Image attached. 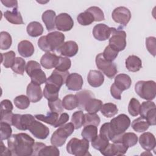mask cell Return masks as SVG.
<instances>
[{
  "instance_id": "cell-33",
  "label": "cell",
  "mask_w": 156,
  "mask_h": 156,
  "mask_svg": "<svg viewBox=\"0 0 156 156\" xmlns=\"http://www.w3.org/2000/svg\"><path fill=\"white\" fill-rule=\"evenodd\" d=\"M132 128L137 132H143L146 131L149 127V124L147 120L141 116L134 119L131 124Z\"/></svg>"
},
{
  "instance_id": "cell-11",
  "label": "cell",
  "mask_w": 156,
  "mask_h": 156,
  "mask_svg": "<svg viewBox=\"0 0 156 156\" xmlns=\"http://www.w3.org/2000/svg\"><path fill=\"white\" fill-rule=\"evenodd\" d=\"M55 27L58 30L66 32L74 26V21L71 16L66 13H61L57 15L55 21Z\"/></svg>"
},
{
  "instance_id": "cell-18",
  "label": "cell",
  "mask_w": 156,
  "mask_h": 156,
  "mask_svg": "<svg viewBox=\"0 0 156 156\" xmlns=\"http://www.w3.org/2000/svg\"><path fill=\"white\" fill-rule=\"evenodd\" d=\"M69 74V73L68 71L62 72L55 69L52 71L51 75L47 79L46 82L52 83L60 88L64 83H65Z\"/></svg>"
},
{
  "instance_id": "cell-9",
  "label": "cell",
  "mask_w": 156,
  "mask_h": 156,
  "mask_svg": "<svg viewBox=\"0 0 156 156\" xmlns=\"http://www.w3.org/2000/svg\"><path fill=\"white\" fill-rule=\"evenodd\" d=\"M35 116L30 114H14L12 118V126H15L17 129L20 130H28L30 126L34 121Z\"/></svg>"
},
{
  "instance_id": "cell-2",
  "label": "cell",
  "mask_w": 156,
  "mask_h": 156,
  "mask_svg": "<svg viewBox=\"0 0 156 156\" xmlns=\"http://www.w3.org/2000/svg\"><path fill=\"white\" fill-rule=\"evenodd\" d=\"M64 41L63 34L58 31H54L41 37L38 40V46L44 52H53L57 51L64 43Z\"/></svg>"
},
{
  "instance_id": "cell-43",
  "label": "cell",
  "mask_w": 156,
  "mask_h": 156,
  "mask_svg": "<svg viewBox=\"0 0 156 156\" xmlns=\"http://www.w3.org/2000/svg\"><path fill=\"white\" fill-rule=\"evenodd\" d=\"M71 122L73 124L75 129H80L84 124V113L82 111L75 112L71 118Z\"/></svg>"
},
{
  "instance_id": "cell-60",
  "label": "cell",
  "mask_w": 156,
  "mask_h": 156,
  "mask_svg": "<svg viewBox=\"0 0 156 156\" xmlns=\"http://www.w3.org/2000/svg\"><path fill=\"white\" fill-rule=\"evenodd\" d=\"M13 115L14 114L12 113V112L1 113V121L9 123L12 126V121Z\"/></svg>"
},
{
  "instance_id": "cell-32",
  "label": "cell",
  "mask_w": 156,
  "mask_h": 156,
  "mask_svg": "<svg viewBox=\"0 0 156 156\" xmlns=\"http://www.w3.org/2000/svg\"><path fill=\"white\" fill-rule=\"evenodd\" d=\"M62 104L66 110H72L78 107L79 101L76 94H68L63 98Z\"/></svg>"
},
{
  "instance_id": "cell-52",
  "label": "cell",
  "mask_w": 156,
  "mask_h": 156,
  "mask_svg": "<svg viewBox=\"0 0 156 156\" xmlns=\"http://www.w3.org/2000/svg\"><path fill=\"white\" fill-rule=\"evenodd\" d=\"M48 106L51 112H56L58 114H61L63 112L64 109L62 101L58 98L55 101H48Z\"/></svg>"
},
{
  "instance_id": "cell-14",
  "label": "cell",
  "mask_w": 156,
  "mask_h": 156,
  "mask_svg": "<svg viewBox=\"0 0 156 156\" xmlns=\"http://www.w3.org/2000/svg\"><path fill=\"white\" fill-rule=\"evenodd\" d=\"M112 32V27L105 24H98L93 29V35L95 39L99 41H105L109 38Z\"/></svg>"
},
{
  "instance_id": "cell-61",
  "label": "cell",
  "mask_w": 156,
  "mask_h": 156,
  "mask_svg": "<svg viewBox=\"0 0 156 156\" xmlns=\"http://www.w3.org/2000/svg\"><path fill=\"white\" fill-rule=\"evenodd\" d=\"M110 93L111 95L115 99L120 100L121 99V93L122 91H121L119 89H118L114 83H113L110 87Z\"/></svg>"
},
{
  "instance_id": "cell-56",
  "label": "cell",
  "mask_w": 156,
  "mask_h": 156,
  "mask_svg": "<svg viewBox=\"0 0 156 156\" xmlns=\"http://www.w3.org/2000/svg\"><path fill=\"white\" fill-rule=\"evenodd\" d=\"M155 115H156V108H154L149 110L146 115L144 118L148 122L149 126H155Z\"/></svg>"
},
{
  "instance_id": "cell-30",
  "label": "cell",
  "mask_w": 156,
  "mask_h": 156,
  "mask_svg": "<svg viewBox=\"0 0 156 156\" xmlns=\"http://www.w3.org/2000/svg\"><path fill=\"white\" fill-rule=\"evenodd\" d=\"M28 35L32 37H37L43 32V27L41 23L37 21L30 22L26 28Z\"/></svg>"
},
{
  "instance_id": "cell-15",
  "label": "cell",
  "mask_w": 156,
  "mask_h": 156,
  "mask_svg": "<svg viewBox=\"0 0 156 156\" xmlns=\"http://www.w3.org/2000/svg\"><path fill=\"white\" fill-rule=\"evenodd\" d=\"M79 51L78 44L74 41L70 40L64 43L57 50V52L61 55L71 57L77 54Z\"/></svg>"
},
{
  "instance_id": "cell-55",
  "label": "cell",
  "mask_w": 156,
  "mask_h": 156,
  "mask_svg": "<svg viewBox=\"0 0 156 156\" xmlns=\"http://www.w3.org/2000/svg\"><path fill=\"white\" fill-rule=\"evenodd\" d=\"M156 40L154 37H149L146 38V46L147 51L154 57L155 56Z\"/></svg>"
},
{
  "instance_id": "cell-45",
  "label": "cell",
  "mask_w": 156,
  "mask_h": 156,
  "mask_svg": "<svg viewBox=\"0 0 156 156\" xmlns=\"http://www.w3.org/2000/svg\"><path fill=\"white\" fill-rule=\"evenodd\" d=\"M60 155V152L57 146H45L38 152V156H58Z\"/></svg>"
},
{
  "instance_id": "cell-5",
  "label": "cell",
  "mask_w": 156,
  "mask_h": 156,
  "mask_svg": "<svg viewBox=\"0 0 156 156\" xmlns=\"http://www.w3.org/2000/svg\"><path fill=\"white\" fill-rule=\"evenodd\" d=\"M74 129L72 122L66 123L59 127L51 136V144L57 147L62 146L65 143L67 138L73 133Z\"/></svg>"
},
{
  "instance_id": "cell-38",
  "label": "cell",
  "mask_w": 156,
  "mask_h": 156,
  "mask_svg": "<svg viewBox=\"0 0 156 156\" xmlns=\"http://www.w3.org/2000/svg\"><path fill=\"white\" fill-rule=\"evenodd\" d=\"M77 20L80 25L88 26L94 21V18L90 12L85 10L83 12H82L78 15Z\"/></svg>"
},
{
  "instance_id": "cell-57",
  "label": "cell",
  "mask_w": 156,
  "mask_h": 156,
  "mask_svg": "<svg viewBox=\"0 0 156 156\" xmlns=\"http://www.w3.org/2000/svg\"><path fill=\"white\" fill-rule=\"evenodd\" d=\"M13 105L10 101L4 99L1 102V113L12 112Z\"/></svg>"
},
{
  "instance_id": "cell-59",
  "label": "cell",
  "mask_w": 156,
  "mask_h": 156,
  "mask_svg": "<svg viewBox=\"0 0 156 156\" xmlns=\"http://www.w3.org/2000/svg\"><path fill=\"white\" fill-rule=\"evenodd\" d=\"M41 68V66L40 65L39 63H38L37 62L35 61V60H30L28 61L26 66V73L27 74V75L34 69H36V68Z\"/></svg>"
},
{
  "instance_id": "cell-12",
  "label": "cell",
  "mask_w": 156,
  "mask_h": 156,
  "mask_svg": "<svg viewBox=\"0 0 156 156\" xmlns=\"http://www.w3.org/2000/svg\"><path fill=\"white\" fill-rule=\"evenodd\" d=\"M129 147L121 142L109 143L108 146L101 153L105 156L123 155H124Z\"/></svg>"
},
{
  "instance_id": "cell-28",
  "label": "cell",
  "mask_w": 156,
  "mask_h": 156,
  "mask_svg": "<svg viewBox=\"0 0 156 156\" xmlns=\"http://www.w3.org/2000/svg\"><path fill=\"white\" fill-rule=\"evenodd\" d=\"M28 76L30 77L31 82L40 85L46 82V76L41 68H36L32 71Z\"/></svg>"
},
{
  "instance_id": "cell-39",
  "label": "cell",
  "mask_w": 156,
  "mask_h": 156,
  "mask_svg": "<svg viewBox=\"0 0 156 156\" xmlns=\"http://www.w3.org/2000/svg\"><path fill=\"white\" fill-rule=\"evenodd\" d=\"M1 55L2 57L1 62L3 66L6 68H11L16 58L15 53L13 51H10L5 53H1Z\"/></svg>"
},
{
  "instance_id": "cell-34",
  "label": "cell",
  "mask_w": 156,
  "mask_h": 156,
  "mask_svg": "<svg viewBox=\"0 0 156 156\" xmlns=\"http://www.w3.org/2000/svg\"><path fill=\"white\" fill-rule=\"evenodd\" d=\"M102 106V102L96 98H91L88 101L85 105L84 110L88 113H96L99 111Z\"/></svg>"
},
{
  "instance_id": "cell-31",
  "label": "cell",
  "mask_w": 156,
  "mask_h": 156,
  "mask_svg": "<svg viewBox=\"0 0 156 156\" xmlns=\"http://www.w3.org/2000/svg\"><path fill=\"white\" fill-rule=\"evenodd\" d=\"M81 135L86 140L92 141L98 135L97 126L94 125L85 126L82 131Z\"/></svg>"
},
{
  "instance_id": "cell-20",
  "label": "cell",
  "mask_w": 156,
  "mask_h": 156,
  "mask_svg": "<svg viewBox=\"0 0 156 156\" xmlns=\"http://www.w3.org/2000/svg\"><path fill=\"white\" fill-rule=\"evenodd\" d=\"M59 62V56L52 52L45 53L40 59L41 66L47 69L55 68Z\"/></svg>"
},
{
  "instance_id": "cell-41",
  "label": "cell",
  "mask_w": 156,
  "mask_h": 156,
  "mask_svg": "<svg viewBox=\"0 0 156 156\" xmlns=\"http://www.w3.org/2000/svg\"><path fill=\"white\" fill-rule=\"evenodd\" d=\"M108 144L109 140L100 136L99 135H97V136L91 141V146L93 147L100 152L105 149Z\"/></svg>"
},
{
  "instance_id": "cell-26",
  "label": "cell",
  "mask_w": 156,
  "mask_h": 156,
  "mask_svg": "<svg viewBox=\"0 0 156 156\" xmlns=\"http://www.w3.org/2000/svg\"><path fill=\"white\" fill-rule=\"evenodd\" d=\"M126 67L130 72L138 71L142 68L141 60L136 55H129L126 60Z\"/></svg>"
},
{
  "instance_id": "cell-51",
  "label": "cell",
  "mask_w": 156,
  "mask_h": 156,
  "mask_svg": "<svg viewBox=\"0 0 156 156\" xmlns=\"http://www.w3.org/2000/svg\"><path fill=\"white\" fill-rule=\"evenodd\" d=\"M118 55V52L113 49L109 45L105 47L102 56L108 62H113L115 60Z\"/></svg>"
},
{
  "instance_id": "cell-17",
  "label": "cell",
  "mask_w": 156,
  "mask_h": 156,
  "mask_svg": "<svg viewBox=\"0 0 156 156\" xmlns=\"http://www.w3.org/2000/svg\"><path fill=\"white\" fill-rule=\"evenodd\" d=\"M139 143L141 147L146 151H155L156 140L155 136L151 132H144L139 137Z\"/></svg>"
},
{
  "instance_id": "cell-50",
  "label": "cell",
  "mask_w": 156,
  "mask_h": 156,
  "mask_svg": "<svg viewBox=\"0 0 156 156\" xmlns=\"http://www.w3.org/2000/svg\"><path fill=\"white\" fill-rule=\"evenodd\" d=\"M90 12L94 18V21H101L105 20L103 11L98 7L92 6L85 10Z\"/></svg>"
},
{
  "instance_id": "cell-25",
  "label": "cell",
  "mask_w": 156,
  "mask_h": 156,
  "mask_svg": "<svg viewBox=\"0 0 156 156\" xmlns=\"http://www.w3.org/2000/svg\"><path fill=\"white\" fill-rule=\"evenodd\" d=\"M18 51L22 57H29L34 53V47L30 41L23 40L18 44Z\"/></svg>"
},
{
  "instance_id": "cell-8",
  "label": "cell",
  "mask_w": 156,
  "mask_h": 156,
  "mask_svg": "<svg viewBox=\"0 0 156 156\" xmlns=\"http://www.w3.org/2000/svg\"><path fill=\"white\" fill-rule=\"evenodd\" d=\"M96 66L109 79L115 77L118 72L116 65L113 62L106 60L102 56V53H99L95 59Z\"/></svg>"
},
{
  "instance_id": "cell-13",
  "label": "cell",
  "mask_w": 156,
  "mask_h": 156,
  "mask_svg": "<svg viewBox=\"0 0 156 156\" xmlns=\"http://www.w3.org/2000/svg\"><path fill=\"white\" fill-rule=\"evenodd\" d=\"M28 130L35 138L40 140L46 139L49 134V128L36 120L32 122Z\"/></svg>"
},
{
  "instance_id": "cell-24",
  "label": "cell",
  "mask_w": 156,
  "mask_h": 156,
  "mask_svg": "<svg viewBox=\"0 0 156 156\" xmlns=\"http://www.w3.org/2000/svg\"><path fill=\"white\" fill-rule=\"evenodd\" d=\"M55 12L52 10H47L43 12L41 18L43 22L46 26L47 30L51 31L55 29Z\"/></svg>"
},
{
  "instance_id": "cell-22",
  "label": "cell",
  "mask_w": 156,
  "mask_h": 156,
  "mask_svg": "<svg viewBox=\"0 0 156 156\" xmlns=\"http://www.w3.org/2000/svg\"><path fill=\"white\" fill-rule=\"evenodd\" d=\"M114 85L121 91L129 89L132 83L130 76L126 74H119L115 78Z\"/></svg>"
},
{
  "instance_id": "cell-16",
  "label": "cell",
  "mask_w": 156,
  "mask_h": 156,
  "mask_svg": "<svg viewBox=\"0 0 156 156\" xmlns=\"http://www.w3.org/2000/svg\"><path fill=\"white\" fill-rule=\"evenodd\" d=\"M83 83L82 77L76 73L69 74L65 82L66 87L71 91H79L81 90Z\"/></svg>"
},
{
  "instance_id": "cell-36",
  "label": "cell",
  "mask_w": 156,
  "mask_h": 156,
  "mask_svg": "<svg viewBox=\"0 0 156 156\" xmlns=\"http://www.w3.org/2000/svg\"><path fill=\"white\" fill-rule=\"evenodd\" d=\"M101 112L105 117L111 118L118 113V108L115 104L109 102L102 105L101 108Z\"/></svg>"
},
{
  "instance_id": "cell-35",
  "label": "cell",
  "mask_w": 156,
  "mask_h": 156,
  "mask_svg": "<svg viewBox=\"0 0 156 156\" xmlns=\"http://www.w3.org/2000/svg\"><path fill=\"white\" fill-rule=\"evenodd\" d=\"M35 118L41 121L53 126V125L56 122L58 118V113L54 112H48L46 115L42 114L36 115H35Z\"/></svg>"
},
{
  "instance_id": "cell-53",
  "label": "cell",
  "mask_w": 156,
  "mask_h": 156,
  "mask_svg": "<svg viewBox=\"0 0 156 156\" xmlns=\"http://www.w3.org/2000/svg\"><path fill=\"white\" fill-rule=\"evenodd\" d=\"M99 135L109 141H112L113 138V133L111 130L109 122L104 123L101 126L99 131Z\"/></svg>"
},
{
  "instance_id": "cell-48",
  "label": "cell",
  "mask_w": 156,
  "mask_h": 156,
  "mask_svg": "<svg viewBox=\"0 0 156 156\" xmlns=\"http://www.w3.org/2000/svg\"><path fill=\"white\" fill-rule=\"evenodd\" d=\"M10 124L9 123L1 121L0 127H1V140H8L11 136L12 133V130L10 127Z\"/></svg>"
},
{
  "instance_id": "cell-10",
  "label": "cell",
  "mask_w": 156,
  "mask_h": 156,
  "mask_svg": "<svg viewBox=\"0 0 156 156\" xmlns=\"http://www.w3.org/2000/svg\"><path fill=\"white\" fill-rule=\"evenodd\" d=\"M112 17L115 22L126 26L131 18V13L127 7L121 6L113 10Z\"/></svg>"
},
{
  "instance_id": "cell-64",
  "label": "cell",
  "mask_w": 156,
  "mask_h": 156,
  "mask_svg": "<svg viewBox=\"0 0 156 156\" xmlns=\"http://www.w3.org/2000/svg\"><path fill=\"white\" fill-rule=\"evenodd\" d=\"M1 154L2 156L12 155V152L10 151V149L4 146V144L2 142V140H1Z\"/></svg>"
},
{
  "instance_id": "cell-29",
  "label": "cell",
  "mask_w": 156,
  "mask_h": 156,
  "mask_svg": "<svg viewBox=\"0 0 156 156\" xmlns=\"http://www.w3.org/2000/svg\"><path fill=\"white\" fill-rule=\"evenodd\" d=\"M76 95L79 101L78 108L82 110H84L85 105L89 99L95 98L93 93L91 91L87 90L79 91L77 93Z\"/></svg>"
},
{
  "instance_id": "cell-27",
  "label": "cell",
  "mask_w": 156,
  "mask_h": 156,
  "mask_svg": "<svg viewBox=\"0 0 156 156\" xmlns=\"http://www.w3.org/2000/svg\"><path fill=\"white\" fill-rule=\"evenodd\" d=\"M5 18L10 23L14 24H23L24 21L22 16L18 9H13L12 11L7 10L4 12Z\"/></svg>"
},
{
  "instance_id": "cell-6",
  "label": "cell",
  "mask_w": 156,
  "mask_h": 156,
  "mask_svg": "<svg viewBox=\"0 0 156 156\" xmlns=\"http://www.w3.org/2000/svg\"><path fill=\"white\" fill-rule=\"evenodd\" d=\"M89 141L83 138L82 140L73 138L66 145L68 153L76 156H85L90 155L88 153Z\"/></svg>"
},
{
  "instance_id": "cell-62",
  "label": "cell",
  "mask_w": 156,
  "mask_h": 156,
  "mask_svg": "<svg viewBox=\"0 0 156 156\" xmlns=\"http://www.w3.org/2000/svg\"><path fill=\"white\" fill-rule=\"evenodd\" d=\"M1 2L4 5V6L9 7V8H13V9H18V1H1Z\"/></svg>"
},
{
  "instance_id": "cell-7",
  "label": "cell",
  "mask_w": 156,
  "mask_h": 156,
  "mask_svg": "<svg viewBox=\"0 0 156 156\" xmlns=\"http://www.w3.org/2000/svg\"><path fill=\"white\" fill-rule=\"evenodd\" d=\"M111 37L109 38V46L118 51H123L126 46V33L120 29L112 27Z\"/></svg>"
},
{
  "instance_id": "cell-3",
  "label": "cell",
  "mask_w": 156,
  "mask_h": 156,
  "mask_svg": "<svg viewBox=\"0 0 156 156\" xmlns=\"http://www.w3.org/2000/svg\"><path fill=\"white\" fill-rule=\"evenodd\" d=\"M113 133V143L120 142L122 134L129 129L130 125V119L125 114H120L111 119L109 122Z\"/></svg>"
},
{
  "instance_id": "cell-54",
  "label": "cell",
  "mask_w": 156,
  "mask_h": 156,
  "mask_svg": "<svg viewBox=\"0 0 156 156\" xmlns=\"http://www.w3.org/2000/svg\"><path fill=\"white\" fill-rule=\"evenodd\" d=\"M154 108H156V106L154 102H152L151 101H144L141 104V105H140L139 114L141 115V116L144 118L146 113L149 110H151Z\"/></svg>"
},
{
  "instance_id": "cell-58",
  "label": "cell",
  "mask_w": 156,
  "mask_h": 156,
  "mask_svg": "<svg viewBox=\"0 0 156 156\" xmlns=\"http://www.w3.org/2000/svg\"><path fill=\"white\" fill-rule=\"evenodd\" d=\"M69 115L66 113H62L59 118H58L56 122L53 125L54 127H58L64 125L69 120Z\"/></svg>"
},
{
  "instance_id": "cell-21",
  "label": "cell",
  "mask_w": 156,
  "mask_h": 156,
  "mask_svg": "<svg viewBox=\"0 0 156 156\" xmlns=\"http://www.w3.org/2000/svg\"><path fill=\"white\" fill-rule=\"evenodd\" d=\"M87 80L89 85L96 88L101 86L104 81L103 74L98 70H90L87 76Z\"/></svg>"
},
{
  "instance_id": "cell-37",
  "label": "cell",
  "mask_w": 156,
  "mask_h": 156,
  "mask_svg": "<svg viewBox=\"0 0 156 156\" xmlns=\"http://www.w3.org/2000/svg\"><path fill=\"white\" fill-rule=\"evenodd\" d=\"M121 142L128 147H133L138 142V137L133 132H124L122 135Z\"/></svg>"
},
{
  "instance_id": "cell-46",
  "label": "cell",
  "mask_w": 156,
  "mask_h": 156,
  "mask_svg": "<svg viewBox=\"0 0 156 156\" xmlns=\"http://www.w3.org/2000/svg\"><path fill=\"white\" fill-rule=\"evenodd\" d=\"M100 118L97 114L91 113L84 114V126L87 125H94L98 126L100 124Z\"/></svg>"
},
{
  "instance_id": "cell-44",
  "label": "cell",
  "mask_w": 156,
  "mask_h": 156,
  "mask_svg": "<svg viewBox=\"0 0 156 156\" xmlns=\"http://www.w3.org/2000/svg\"><path fill=\"white\" fill-rule=\"evenodd\" d=\"M14 104L15 106L21 110H24L30 105V99L25 95H20L14 99Z\"/></svg>"
},
{
  "instance_id": "cell-49",
  "label": "cell",
  "mask_w": 156,
  "mask_h": 156,
  "mask_svg": "<svg viewBox=\"0 0 156 156\" xmlns=\"http://www.w3.org/2000/svg\"><path fill=\"white\" fill-rule=\"evenodd\" d=\"M71 62L69 58L68 57H63L62 56H59V62L56 67L55 68V69L62 71L65 72L68 71V69L71 68Z\"/></svg>"
},
{
  "instance_id": "cell-47",
  "label": "cell",
  "mask_w": 156,
  "mask_h": 156,
  "mask_svg": "<svg viewBox=\"0 0 156 156\" xmlns=\"http://www.w3.org/2000/svg\"><path fill=\"white\" fill-rule=\"evenodd\" d=\"M140 103L139 101L135 98H132L130 100L128 105V112L132 116H136L139 115Z\"/></svg>"
},
{
  "instance_id": "cell-63",
  "label": "cell",
  "mask_w": 156,
  "mask_h": 156,
  "mask_svg": "<svg viewBox=\"0 0 156 156\" xmlns=\"http://www.w3.org/2000/svg\"><path fill=\"white\" fill-rule=\"evenodd\" d=\"M45 146H46V144H44L43 143H38V142L35 143V144L34 145V150H33L32 155H38L40 151Z\"/></svg>"
},
{
  "instance_id": "cell-19",
  "label": "cell",
  "mask_w": 156,
  "mask_h": 156,
  "mask_svg": "<svg viewBox=\"0 0 156 156\" xmlns=\"http://www.w3.org/2000/svg\"><path fill=\"white\" fill-rule=\"evenodd\" d=\"M26 94L30 101L33 103L38 102L43 97V93L40 85L32 82L27 87Z\"/></svg>"
},
{
  "instance_id": "cell-40",
  "label": "cell",
  "mask_w": 156,
  "mask_h": 156,
  "mask_svg": "<svg viewBox=\"0 0 156 156\" xmlns=\"http://www.w3.org/2000/svg\"><path fill=\"white\" fill-rule=\"evenodd\" d=\"M12 70L20 75H23L24 70H26V62L25 60L21 57H16L14 63L11 67Z\"/></svg>"
},
{
  "instance_id": "cell-42",
  "label": "cell",
  "mask_w": 156,
  "mask_h": 156,
  "mask_svg": "<svg viewBox=\"0 0 156 156\" xmlns=\"http://www.w3.org/2000/svg\"><path fill=\"white\" fill-rule=\"evenodd\" d=\"M12 40L11 35L7 32L2 31L0 33V48L2 50L9 49L12 45Z\"/></svg>"
},
{
  "instance_id": "cell-1",
  "label": "cell",
  "mask_w": 156,
  "mask_h": 156,
  "mask_svg": "<svg viewBox=\"0 0 156 156\" xmlns=\"http://www.w3.org/2000/svg\"><path fill=\"white\" fill-rule=\"evenodd\" d=\"M35 140L26 133L12 135L7 140L8 148L14 156L32 155Z\"/></svg>"
},
{
  "instance_id": "cell-23",
  "label": "cell",
  "mask_w": 156,
  "mask_h": 156,
  "mask_svg": "<svg viewBox=\"0 0 156 156\" xmlns=\"http://www.w3.org/2000/svg\"><path fill=\"white\" fill-rule=\"evenodd\" d=\"M60 89V87H58L52 83L46 82L43 94L44 97L48 99V101H55L58 99Z\"/></svg>"
},
{
  "instance_id": "cell-4",
  "label": "cell",
  "mask_w": 156,
  "mask_h": 156,
  "mask_svg": "<svg viewBox=\"0 0 156 156\" xmlns=\"http://www.w3.org/2000/svg\"><path fill=\"white\" fill-rule=\"evenodd\" d=\"M136 93L142 99L151 101L155 99L156 84L154 80H140L135 85Z\"/></svg>"
}]
</instances>
